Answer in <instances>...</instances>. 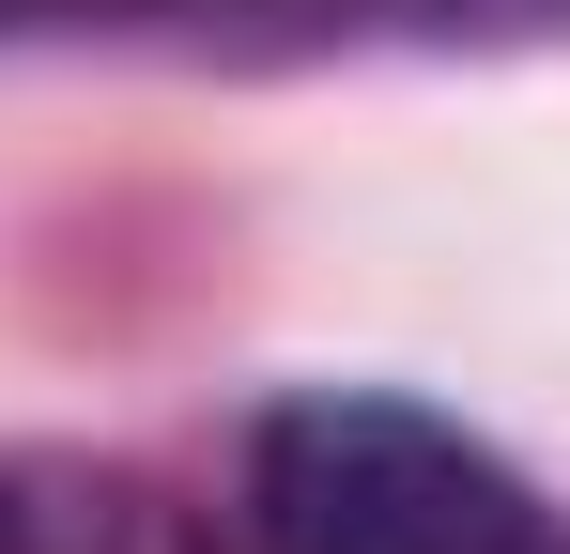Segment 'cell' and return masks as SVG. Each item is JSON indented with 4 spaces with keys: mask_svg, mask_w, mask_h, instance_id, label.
I'll list each match as a JSON object with an SVG mask.
<instances>
[{
    "mask_svg": "<svg viewBox=\"0 0 570 554\" xmlns=\"http://www.w3.org/2000/svg\"><path fill=\"white\" fill-rule=\"evenodd\" d=\"M0 554H31V508H16V493H0Z\"/></svg>",
    "mask_w": 570,
    "mask_h": 554,
    "instance_id": "obj_2",
    "label": "cell"
},
{
    "mask_svg": "<svg viewBox=\"0 0 570 554\" xmlns=\"http://www.w3.org/2000/svg\"><path fill=\"white\" fill-rule=\"evenodd\" d=\"M247 554H570L524 462L401 385H293L247 416Z\"/></svg>",
    "mask_w": 570,
    "mask_h": 554,
    "instance_id": "obj_1",
    "label": "cell"
}]
</instances>
